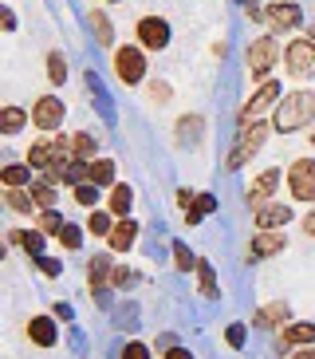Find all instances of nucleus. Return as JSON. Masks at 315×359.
I'll return each mask as SVG.
<instances>
[{
    "instance_id": "nucleus-1",
    "label": "nucleus",
    "mask_w": 315,
    "mask_h": 359,
    "mask_svg": "<svg viewBox=\"0 0 315 359\" xmlns=\"http://www.w3.org/2000/svg\"><path fill=\"white\" fill-rule=\"evenodd\" d=\"M315 123V95L312 91H292V95H284L276 103V118L272 127L280 135H292V130H304Z\"/></svg>"
},
{
    "instance_id": "nucleus-2",
    "label": "nucleus",
    "mask_w": 315,
    "mask_h": 359,
    "mask_svg": "<svg viewBox=\"0 0 315 359\" xmlns=\"http://www.w3.org/2000/svg\"><path fill=\"white\" fill-rule=\"evenodd\" d=\"M67 158H71V138L59 135V130L36 138L28 147V166H36V170H63Z\"/></svg>"
},
{
    "instance_id": "nucleus-3",
    "label": "nucleus",
    "mask_w": 315,
    "mask_h": 359,
    "mask_svg": "<svg viewBox=\"0 0 315 359\" xmlns=\"http://www.w3.org/2000/svg\"><path fill=\"white\" fill-rule=\"evenodd\" d=\"M268 130H276L272 123H264V118H241V135H237V147L229 150V170H241L244 162L264 147V138Z\"/></svg>"
},
{
    "instance_id": "nucleus-4",
    "label": "nucleus",
    "mask_w": 315,
    "mask_h": 359,
    "mask_svg": "<svg viewBox=\"0 0 315 359\" xmlns=\"http://www.w3.org/2000/svg\"><path fill=\"white\" fill-rule=\"evenodd\" d=\"M244 60H248L252 79H264V75L276 67V60H280V43H276V36H256V40L248 43Z\"/></svg>"
},
{
    "instance_id": "nucleus-5",
    "label": "nucleus",
    "mask_w": 315,
    "mask_h": 359,
    "mask_svg": "<svg viewBox=\"0 0 315 359\" xmlns=\"http://www.w3.org/2000/svg\"><path fill=\"white\" fill-rule=\"evenodd\" d=\"M288 190L295 201H315V158H295L288 166Z\"/></svg>"
},
{
    "instance_id": "nucleus-6",
    "label": "nucleus",
    "mask_w": 315,
    "mask_h": 359,
    "mask_svg": "<svg viewBox=\"0 0 315 359\" xmlns=\"http://www.w3.org/2000/svg\"><path fill=\"white\" fill-rule=\"evenodd\" d=\"M284 64H288V75H295V79H307V75H315V43L307 40H292L288 48H284Z\"/></svg>"
},
{
    "instance_id": "nucleus-7",
    "label": "nucleus",
    "mask_w": 315,
    "mask_h": 359,
    "mask_svg": "<svg viewBox=\"0 0 315 359\" xmlns=\"http://www.w3.org/2000/svg\"><path fill=\"white\" fill-rule=\"evenodd\" d=\"M115 75L122 79L126 87L142 83V75H146V55H142V48H115Z\"/></svg>"
},
{
    "instance_id": "nucleus-8",
    "label": "nucleus",
    "mask_w": 315,
    "mask_h": 359,
    "mask_svg": "<svg viewBox=\"0 0 315 359\" xmlns=\"http://www.w3.org/2000/svg\"><path fill=\"white\" fill-rule=\"evenodd\" d=\"M31 127H40L43 135H55L63 127V99L55 95H40L31 103Z\"/></svg>"
},
{
    "instance_id": "nucleus-9",
    "label": "nucleus",
    "mask_w": 315,
    "mask_h": 359,
    "mask_svg": "<svg viewBox=\"0 0 315 359\" xmlns=\"http://www.w3.org/2000/svg\"><path fill=\"white\" fill-rule=\"evenodd\" d=\"M134 32H138V43H142L146 52L169 48V20H162V16H142V20L134 24Z\"/></svg>"
},
{
    "instance_id": "nucleus-10",
    "label": "nucleus",
    "mask_w": 315,
    "mask_h": 359,
    "mask_svg": "<svg viewBox=\"0 0 315 359\" xmlns=\"http://www.w3.org/2000/svg\"><path fill=\"white\" fill-rule=\"evenodd\" d=\"M307 344H315V324H284L280 332H276V355H292V348H307Z\"/></svg>"
},
{
    "instance_id": "nucleus-11",
    "label": "nucleus",
    "mask_w": 315,
    "mask_h": 359,
    "mask_svg": "<svg viewBox=\"0 0 315 359\" xmlns=\"http://www.w3.org/2000/svg\"><path fill=\"white\" fill-rule=\"evenodd\" d=\"M288 249V237H284L280 229H260L256 237L248 241V257L252 261H264V257H276Z\"/></svg>"
},
{
    "instance_id": "nucleus-12",
    "label": "nucleus",
    "mask_w": 315,
    "mask_h": 359,
    "mask_svg": "<svg viewBox=\"0 0 315 359\" xmlns=\"http://www.w3.org/2000/svg\"><path fill=\"white\" fill-rule=\"evenodd\" d=\"M276 186H280V170H264V174H256V178L248 182L244 201H248L252 210H256V205H264V201H272Z\"/></svg>"
},
{
    "instance_id": "nucleus-13",
    "label": "nucleus",
    "mask_w": 315,
    "mask_h": 359,
    "mask_svg": "<svg viewBox=\"0 0 315 359\" xmlns=\"http://www.w3.org/2000/svg\"><path fill=\"white\" fill-rule=\"evenodd\" d=\"M264 20H268L272 32H288V28H295L304 16H300V4H295V0H276L272 8L264 12Z\"/></svg>"
},
{
    "instance_id": "nucleus-14",
    "label": "nucleus",
    "mask_w": 315,
    "mask_h": 359,
    "mask_svg": "<svg viewBox=\"0 0 315 359\" xmlns=\"http://www.w3.org/2000/svg\"><path fill=\"white\" fill-rule=\"evenodd\" d=\"M276 99H280V83H276V79H264V83L256 87V91H252L248 103L241 107V118H256V115L264 111V107H272Z\"/></svg>"
},
{
    "instance_id": "nucleus-15",
    "label": "nucleus",
    "mask_w": 315,
    "mask_h": 359,
    "mask_svg": "<svg viewBox=\"0 0 315 359\" xmlns=\"http://www.w3.org/2000/svg\"><path fill=\"white\" fill-rule=\"evenodd\" d=\"M288 316H292V308L284 304V300H272V304L256 308V316H252V327H264V332H276V327L288 324Z\"/></svg>"
},
{
    "instance_id": "nucleus-16",
    "label": "nucleus",
    "mask_w": 315,
    "mask_h": 359,
    "mask_svg": "<svg viewBox=\"0 0 315 359\" xmlns=\"http://www.w3.org/2000/svg\"><path fill=\"white\" fill-rule=\"evenodd\" d=\"M24 332H28V339L36 348H55V339H59V327H55L52 316H31Z\"/></svg>"
},
{
    "instance_id": "nucleus-17",
    "label": "nucleus",
    "mask_w": 315,
    "mask_h": 359,
    "mask_svg": "<svg viewBox=\"0 0 315 359\" xmlns=\"http://www.w3.org/2000/svg\"><path fill=\"white\" fill-rule=\"evenodd\" d=\"M138 241V222H130V217H118L115 229H111V237H106V245H111V253H130Z\"/></svg>"
},
{
    "instance_id": "nucleus-18",
    "label": "nucleus",
    "mask_w": 315,
    "mask_h": 359,
    "mask_svg": "<svg viewBox=\"0 0 315 359\" xmlns=\"http://www.w3.org/2000/svg\"><path fill=\"white\" fill-rule=\"evenodd\" d=\"M288 222H292V210L284 201H264V205H256V225L260 229H284Z\"/></svg>"
},
{
    "instance_id": "nucleus-19",
    "label": "nucleus",
    "mask_w": 315,
    "mask_h": 359,
    "mask_svg": "<svg viewBox=\"0 0 315 359\" xmlns=\"http://www.w3.org/2000/svg\"><path fill=\"white\" fill-rule=\"evenodd\" d=\"M111 273H115L111 253H94L91 261H87V280H91V292H99L103 285H111Z\"/></svg>"
},
{
    "instance_id": "nucleus-20",
    "label": "nucleus",
    "mask_w": 315,
    "mask_h": 359,
    "mask_svg": "<svg viewBox=\"0 0 315 359\" xmlns=\"http://www.w3.org/2000/svg\"><path fill=\"white\" fill-rule=\"evenodd\" d=\"M4 205H8L12 213H31V210H36L28 186H4Z\"/></svg>"
},
{
    "instance_id": "nucleus-21",
    "label": "nucleus",
    "mask_w": 315,
    "mask_h": 359,
    "mask_svg": "<svg viewBox=\"0 0 315 359\" xmlns=\"http://www.w3.org/2000/svg\"><path fill=\"white\" fill-rule=\"evenodd\" d=\"M43 237H48V233H43V229H31V233H20V229H12V233H8V241H12V245H20V249H24V253H28V257L43 253Z\"/></svg>"
},
{
    "instance_id": "nucleus-22",
    "label": "nucleus",
    "mask_w": 315,
    "mask_h": 359,
    "mask_svg": "<svg viewBox=\"0 0 315 359\" xmlns=\"http://www.w3.org/2000/svg\"><path fill=\"white\" fill-rule=\"evenodd\" d=\"M115 213H103V210H91L87 213V233L91 237H111V229H115Z\"/></svg>"
},
{
    "instance_id": "nucleus-23",
    "label": "nucleus",
    "mask_w": 315,
    "mask_h": 359,
    "mask_svg": "<svg viewBox=\"0 0 315 359\" xmlns=\"http://www.w3.org/2000/svg\"><path fill=\"white\" fill-rule=\"evenodd\" d=\"M130 205H134V190L130 186H111V213L115 217H130Z\"/></svg>"
},
{
    "instance_id": "nucleus-24",
    "label": "nucleus",
    "mask_w": 315,
    "mask_h": 359,
    "mask_svg": "<svg viewBox=\"0 0 315 359\" xmlns=\"http://www.w3.org/2000/svg\"><path fill=\"white\" fill-rule=\"evenodd\" d=\"M28 194H31V201H36V210H55V186L52 182H31L28 186Z\"/></svg>"
},
{
    "instance_id": "nucleus-25",
    "label": "nucleus",
    "mask_w": 315,
    "mask_h": 359,
    "mask_svg": "<svg viewBox=\"0 0 315 359\" xmlns=\"http://www.w3.org/2000/svg\"><path fill=\"white\" fill-rule=\"evenodd\" d=\"M63 182H71V186L91 182V162L87 158H67V166H63Z\"/></svg>"
},
{
    "instance_id": "nucleus-26",
    "label": "nucleus",
    "mask_w": 315,
    "mask_h": 359,
    "mask_svg": "<svg viewBox=\"0 0 315 359\" xmlns=\"http://www.w3.org/2000/svg\"><path fill=\"white\" fill-rule=\"evenodd\" d=\"M213 210H217V198H213V194H197V198H193V205L186 210V222L189 225H201V217H205V213H213Z\"/></svg>"
},
{
    "instance_id": "nucleus-27",
    "label": "nucleus",
    "mask_w": 315,
    "mask_h": 359,
    "mask_svg": "<svg viewBox=\"0 0 315 359\" xmlns=\"http://www.w3.org/2000/svg\"><path fill=\"white\" fill-rule=\"evenodd\" d=\"M91 182L94 186H115V162L111 158H91Z\"/></svg>"
},
{
    "instance_id": "nucleus-28",
    "label": "nucleus",
    "mask_w": 315,
    "mask_h": 359,
    "mask_svg": "<svg viewBox=\"0 0 315 359\" xmlns=\"http://www.w3.org/2000/svg\"><path fill=\"white\" fill-rule=\"evenodd\" d=\"M0 182H4V186H31V166H24V162H12V166H4Z\"/></svg>"
},
{
    "instance_id": "nucleus-29",
    "label": "nucleus",
    "mask_w": 315,
    "mask_h": 359,
    "mask_svg": "<svg viewBox=\"0 0 315 359\" xmlns=\"http://www.w3.org/2000/svg\"><path fill=\"white\" fill-rule=\"evenodd\" d=\"M24 123H28V115H24L20 107H4V111H0V130H4V135H16Z\"/></svg>"
},
{
    "instance_id": "nucleus-30",
    "label": "nucleus",
    "mask_w": 315,
    "mask_h": 359,
    "mask_svg": "<svg viewBox=\"0 0 315 359\" xmlns=\"http://www.w3.org/2000/svg\"><path fill=\"white\" fill-rule=\"evenodd\" d=\"M55 241H59V249H67V253H79V245H83V229L67 222L59 229V237H55Z\"/></svg>"
},
{
    "instance_id": "nucleus-31",
    "label": "nucleus",
    "mask_w": 315,
    "mask_h": 359,
    "mask_svg": "<svg viewBox=\"0 0 315 359\" xmlns=\"http://www.w3.org/2000/svg\"><path fill=\"white\" fill-rule=\"evenodd\" d=\"M201 127H205V118H201V115L178 118V138H181V142H186V138H189V142H197V138H201Z\"/></svg>"
},
{
    "instance_id": "nucleus-32",
    "label": "nucleus",
    "mask_w": 315,
    "mask_h": 359,
    "mask_svg": "<svg viewBox=\"0 0 315 359\" xmlns=\"http://www.w3.org/2000/svg\"><path fill=\"white\" fill-rule=\"evenodd\" d=\"M63 213H55V210H40V217H36V229H43V233H52V237H59V229H63Z\"/></svg>"
},
{
    "instance_id": "nucleus-33",
    "label": "nucleus",
    "mask_w": 315,
    "mask_h": 359,
    "mask_svg": "<svg viewBox=\"0 0 315 359\" xmlns=\"http://www.w3.org/2000/svg\"><path fill=\"white\" fill-rule=\"evenodd\" d=\"M197 285H201V296H217V276H213L209 261H197Z\"/></svg>"
},
{
    "instance_id": "nucleus-34",
    "label": "nucleus",
    "mask_w": 315,
    "mask_h": 359,
    "mask_svg": "<svg viewBox=\"0 0 315 359\" xmlns=\"http://www.w3.org/2000/svg\"><path fill=\"white\" fill-rule=\"evenodd\" d=\"M48 79H52L55 87L67 79V60H63V52H48Z\"/></svg>"
},
{
    "instance_id": "nucleus-35",
    "label": "nucleus",
    "mask_w": 315,
    "mask_h": 359,
    "mask_svg": "<svg viewBox=\"0 0 315 359\" xmlns=\"http://www.w3.org/2000/svg\"><path fill=\"white\" fill-rule=\"evenodd\" d=\"M91 28H94V40L99 43H111L115 32H111V20H106V12H91Z\"/></svg>"
},
{
    "instance_id": "nucleus-36",
    "label": "nucleus",
    "mask_w": 315,
    "mask_h": 359,
    "mask_svg": "<svg viewBox=\"0 0 315 359\" xmlns=\"http://www.w3.org/2000/svg\"><path fill=\"white\" fill-rule=\"evenodd\" d=\"M174 269H178V273H189V269H197V257L189 253V249H186L181 241H174Z\"/></svg>"
},
{
    "instance_id": "nucleus-37",
    "label": "nucleus",
    "mask_w": 315,
    "mask_h": 359,
    "mask_svg": "<svg viewBox=\"0 0 315 359\" xmlns=\"http://www.w3.org/2000/svg\"><path fill=\"white\" fill-rule=\"evenodd\" d=\"M71 158H94V138L91 135H75L71 138Z\"/></svg>"
},
{
    "instance_id": "nucleus-38",
    "label": "nucleus",
    "mask_w": 315,
    "mask_h": 359,
    "mask_svg": "<svg viewBox=\"0 0 315 359\" xmlns=\"http://www.w3.org/2000/svg\"><path fill=\"white\" fill-rule=\"evenodd\" d=\"M75 201H79L83 210H94V201H99V186H94V182H83V186H75Z\"/></svg>"
},
{
    "instance_id": "nucleus-39",
    "label": "nucleus",
    "mask_w": 315,
    "mask_h": 359,
    "mask_svg": "<svg viewBox=\"0 0 315 359\" xmlns=\"http://www.w3.org/2000/svg\"><path fill=\"white\" fill-rule=\"evenodd\" d=\"M146 95L154 99V103H169V99H174V91H169V83H162V79H154V83L146 87Z\"/></svg>"
},
{
    "instance_id": "nucleus-40",
    "label": "nucleus",
    "mask_w": 315,
    "mask_h": 359,
    "mask_svg": "<svg viewBox=\"0 0 315 359\" xmlns=\"http://www.w3.org/2000/svg\"><path fill=\"white\" fill-rule=\"evenodd\" d=\"M118 359H150V348L146 344H138V339H130V344L118 351Z\"/></svg>"
},
{
    "instance_id": "nucleus-41",
    "label": "nucleus",
    "mask_w": 315,
    "mask_h": 359,
    "mask_svg": "<svg viewBox=\"0 0 315 359\" xmlns=\"http://www.w3.org/2000/svg\"><path fill=\"white\" fill-rule=\"evenodd\" d=\"M225 344H229V348H244V324H229V327H225Z\"/></svg>"
},
{
    "instance_id": "nucleus-42",
    "label": "nucleus",
    "mask_w": 315,
    "mask_h": 359,
    "mask_svg": "<svg viewBox=\"0 0 315 359\" xmlns=\"http://www.w3.org/2000/svg\"><path fill=\"white\" fill-rule=\"evenodd\" d=\"M31 261L40 264V273H43V276H59V261H55V257H43V253H36Z\"/></svg>"
},
{
    "instance_id": "nucleus-43",
    "label": "nucleus",
    "mask_w": 315,
    "mask_h": 359,
    "mask_svg": "<svg viewBox=\"0 0 315 359\" xmlns=\"http://www.w3.org/2000/svg\"><path fill=\"white\" fill-rule=\"evenodd\" d=\"M126 285H130V269L115 264V273H111V288H126Z\"/></svg>"
},
{
    "instance_id": "nucleus-44",
    "label": "nucleus",
    "mask_w": 315,
    "mask_h": 359,
    "mask_svg": "<svg viewBox=\"0 0 315 359\" xmlns=\"http://www.w3.org/2000/svg\"><path fill=\"white\" fill-rule=\"evenodd\" d=\"M193 198H197L193 190H178V205H181V210H189V205H193Z\"/></svg>"
},
{
    "instance_id": "nucleus-45",
    "label": "nucleus",
    "mask_w": 315,
    "mask_h": 359,
    "mask_svg": "<svg viewBox=\"0 0 315 359\" xmlns=\"http://www.w3.org/2000/svg\"><path fill=\"white\" fill-rule=\"evenodd\" d=\"M288 359H315V344H307V348H300V351H292Z\"/></svg>"
},
{
    "instance_id": "nucleus-46",
    "label": "nucleus",
    "mask_w": 315,
    "mask_h": 359,
    "mask_svg": "<svg viewBox=\"0 0 315 359\" xmlns=\"http://www.w3.org/2000/svg\"><path fill=\"white\" fill-rule=\"evenodd\" d=\"M304 233H307V237H315V205L307 210V217H304Z\"/></svg>"
},
{
    "instance_id": "nucleus-47",
    "label": "nucleus",
    "mask_w": 315,
    "mask_h": 359,
    "mask_svg": "<svg viewBox=\"0 0 315 359\" xmlns=\"http://www.w3.org/2000/svg\"><path fill=\"white\" fill-rule=\"evenodd\" d=\"M162 359H193V355H189V348H169Z\"/></svg>"
},
{
    "instance_id": "nucleus-48",
    "label": "nucleus",
    "mask_w": 315,
    "mask_h": 359,
    "mask_svg": "<svg viewBox=\"0 0 315 359\" xmlns=\"http://www.w3.org/2000/svg\"><path fill=\"white\" fill-rule=\"evenodd\" d=\"M0 24H4L8 32H12V28H16V16H12V8H4V12H0Z\"/></svg>"
},
{
    "instance_id": "nucleus-49",
    "label": "nucleus",
    "mask_w": 315,
    "mask_h": 359,
    "mask_svg": "<svg viewBox=\"0 0 315 359\" xmlns=\"http://www.w3.org/2000/svg\"><path fill=\"white\" fill-rule=\"evenodd\" d=\"M307 40H312V43H315V24H312V28H307Z\"/></svg>"
},
{
    "instance_id": "nucleus-50",
    "label": "nucleus",
    "mask_w": 315,
    "mask_h": 359,
    "mask_svg": "<svg viewBox=\"0 0 315 359\" xmlns=\"http://www.w3.org/2000/svg\"><path fill=\"white\" fill-rule=\"evenodd\" d=\"M307 138H312V147H315V130H312V135H307Z\"/></svg>"
},
{
    "instance_id": "nucleus-51",
    "label": "nucleus",
    "mask_w": 315,
    "mask_h": 359,
    "mask_svg": "<svg viewBox=\"0 0 315 359\" xmlns=\"http://www.w3.org/2000/svg\"><path fill=\"white\" fill-rule=\"evenodd\" d=\"M111 4H118V0H111Z\"/></svg>"
}]
</instances>
